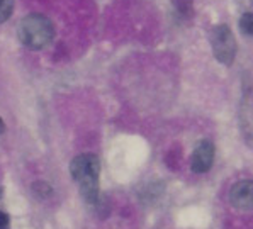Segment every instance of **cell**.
I'll list each match as a JSON object with an SVG mask.
<instances>
[{"label": "cell", "instance_id": "6da1fadb", "mask_svg": "<svg viewBox=\"0 0 253 229\" xmlns=\"http://www.w3.org/2000/svg\"><path fill=\"white\" fill-rule=\"evenodd\" d=\"M70 175L79 184L80 193L88 207H93L100 195L99 177H100V161L95 154L85 153L73 158L70 163Z\"/></svg>", "mask_w": 253, "mask_h": 229}, {"label": "cell", "instance_id": "7a4b0ae2", "mask_svg": "<svg viewBox=\"0 0 253 229\" xmlns=\"http://www.w3.org/2000/svg\"><path fill=\"white\" fill-rule=\"evenodd\" d=\"M54 24L42 14H29L19 22V41L33 51L46 48L54 39Z\"/></svg>", "mask_w": 253, "mask_h": 229}, {"label": "cell", "instance_id": "3957f363", "mask_svg": "<svg viewBox=\"0 0 253 229\" xmlns=\"http://www.w3.org/2000/svg\"><path fill=\"white\" fill-rule=\"evenodd\" d=\"M209 42H211V48L214 53V58L219 61L221 65H233L236 58V39L233 36V31L229 29L226 24H217L214 26L209 33Z\"/></svg>", "mask_w": 253, "mask_h": 229}, {"label": "cell", "instance_id": "277c9868", "mask_svg": "<svg viewBox=\"0 0 253 229\" xmlns=\"http://www.w3.org/2000/svg\"><path fill=\"white\" fill-rule=\"evenodd\" d=\"M214 156H216V146L209 139H202L199 145L194 148L192 158H190V166L192 172L196 173H206L211 170Z\"/></svg>", "mask_w": 253, "mask_h": 229}, {"label": "cell", "instance_id": "5b68a950", "mask_svg": "<svg viewBox=\"0 0 253 229\" xmlns=\"http://www.w3.org/2000/svg\"><path fill=\"white\" fill-rule=\"evenodd\" d=\"M229 200L236 209L241 211H252L253 207V182L252 180H240L233 185L229 192Z\"/></svg>", "mask_w": 253, "mask_h": 229}, {"label": "cell", "instance_id": "8992f818", "mask_svg": "<svg viewBox=\"0 0 253 229\" xmlns=\"http://www.w3.org/2000/svg\"><path fill=\"white\" fill-rule=\"evenodd\" d=\"M33 192L38 199H48L53 193V187L46 182H36V184H33Z\"/></svg>", "mask_w": 253, "mask_h": 229}, {"label": "cell", "instance_id": "52a82bcc", "mask_svg": "<svg viewBox=\"0 0 253 229\" xmlns=\"http://www.w3.org/2000/svg\"><path fill=\"white\" fill-rule=\"evenodd\" d=\"M240 31L245 36H252L253 34V14L252 12H245L238 21Z\"/></svg>", "mask_w": 253, "mask_h": 229}, {"label": "cell", "instance_id": "ba28073f", "mask_svg": "<svg viewBox=\"0 0 253 229\" xmlns=\"http://www.w3.org/2000/svg\"><path fill=\"white\" fill-rule=\"evenodd\" d=\"M14 3L15 0H0V24H3L12 15Z\"/></svg>", "mask_w": 253, "mask_h": 229}, {"label": "cell", "instance_id": "9c48e42d", "mask_svg": "<svg viewBox=\"0 0 253 229\" xmlns=\"http://www.w3.org/2000/svg\"><path fill=\"white\" fill-rule=\"evenodd\" d=\"M0 229H10V217L3 211H0Z\"/></svg>", "mask_w": 253, "mask_h": 229}, {"label": "cell", "instance_id": "30bf717a", "mask_svg": "<svg viewBox=\"0 0 253 229\" xmlns=\"http://www.w3.org/2000/svg\"><path fill=\"white\" fill-rule=\"evenodd\" d=\"M5 131V124H3V121H2V117H0V134Z\"/></svg>", "mask_w": 253, "mask_h": 229}, {"label": "cell", "instance_id": "8fae6325", "mask_svg": "<svg viewBox=\"0 0 253 229\" xmlns=\"http://www.w3.org/2000/svg\"><path fill=\"white\" fill-rule=\"evenodd\" d=\"M2 193H3V189H2V187H0V197H2Z\"/></svg>", "mask_w": 253, "mask_h": 229}]
</instances>
